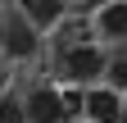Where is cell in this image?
<instances>
[{
	"mask_svg": "<svg viewBox=\"0 0 127 123\" xmlns=\"http://www.w3.org/2000/svg\"><path fill=\"white\" fill-rule=\"evenodd\" d=\"M104 50L95 41H68L59 50V68H64V78H68L73 87H95L104 78Z\"/></svg>",
	"mask_w": 127,
	"mask_h": 123,
	"instance_id": "obj_1",
	"label": "cell"
},
{
	"mask_svg": "<svg viewBox=\"0 0 127 123\" xmlns=\"http://www.w3.org/2000/svg\"><path fill=\"white\" fill-rule=\"evenodd\" d=\"M18 105H23V119L27 123H73L68 114H64V100H59V91L50 82L27 87L23 96H18Z\"/></svg>",
	"mask_w": 127,
	"mask_h": 123,
	"instance_id": "obj_2",
	"label": "cell"
},
{
	"mask_svg": "<svg viewBox=\"0 0 127 123\" xmlns=\"http://www.w3.org/2000/svg\"><path fill=\"white\" fill-rule=\"evenodd\" d=\"M36 50H41V32L23 18V14H9L5 32H0V59H32Z\"/></svg>",
	"mask_w": 127,
	"mask_h": 123,
	"instance_id": "obj_3",
	"label": "cell"
},
{
	"mask_svg": "<svg viewBox=\"0 0 127 123\" xmlns=\"http://www.w3.org/2000/svg\"><path fill=\"white\" fill-rule=\"evenodd\" d=\"M118 114H123V96L118 91H109L104 82L82 87V114L77 119H86V123H118Z\"/></svg>",
	"mask_w": 127,
	"mask_h": 123,
	"instance_id": "obj_4",
	"label": "cell"
},
{
	"mask_svg": "<svg viewBox=\"0 0 127 123\" xmlns=\"http://www.w3.org/2000/svg\"><path fill=\"white\" fill-rule=\"evenodd\" d=\"M95 32L114 46H127V0H104L100 9H95Z\"/></svg>",
	"mask_w": 127,
	"mask_h": 123,
	"instance_id": "obj_5",
	"label": "cell"
},
{
	"mask_svg": "<svg viewBox=\"0 0 127 123\" xmlns=\"http://www.w3.org/2000/svg\"><path fill=\"white\" fill-rule=\"evenodd\" d=\"M18 9L36 32L41 27H59V18H64V0H18Z\"/></svg>",
	"mask_w": 127,
	"mask_h": 123,
	"instance_id": "obj_6",
	"label": "cell"
},
{
	"mask_svg": "<svg viewBox=\"0 0 127 123\" xmlns=\"http://www.w3.org/2000/svg\"><path fill=\"white\" fill-rule=\"evenodd\" d=\"M109 91H118V96H127V55H109L104 59V78H100Z\"/></svg>",
	"mask_w": 127,
	"mask_h": 123,
	"instance_id": "obj_7",
	"label": "cell"
},
{
	"mask_svg": "<svg viewBox=\"0 0 127 123\" xmlns=\"http://www.w3.org/2000/svg\"><path fill=\"white\" fill-rule=\"evenodd\" d=\"M59 91V100H64V114H68V119H77V114H82V87H55Z\"/></svg>",
	"mask_w": 127,
	"mask_h": 123,
	"instance_id": "obj_8",
	"label": "cell"
},
{
	"mask_svg": "<svg viewBox=\"0 0 127 123\" xmlns=\"http://www.w3.org/2000/svg\"><path fill=\"white\" fill-rule=\"evenodd\" d=\"M0 123H27V119H23L18 96H0Z\"/></svg>",
	"mask_w": 127,
	"mask_h": 123,
	"instance_id": "obj_9",
	"label": "cell"
},
{
	"mask_svg": "<svg viewBox=\"0 0 127 123\" xmlns=\"http://www.w3.org/2000/svg\"><path fill=\"white\" fill-rule=\"evenodd\" d=\"M118 123H127V96H123V114H118Z\"/></svg>",
	"mask_w": 127,
	"mask_h": 123,
	"instance_id": "obj_10",
	"label": "cell"
},
{
	"mask_svg": "<svg viewBox=\"0 0 127 123\" xmlns=\"http://www.w3.org/2000/svg\"><path fill=\"white\" fill-rule=\"evenodd\" d=\"M5 73H9V68H5V59H0V87H5Z\"/></svg>",
	"mask_w": 127,
	"mask_h": 123,
	"instance_id": "obj_11",
	"label": "cell"
},
{
	"mask_svg": "<svg viewBox=\"0 0 127 123\" xmlns=\"http://www.w3.org/2000/svg\"><path fill=\"white\" fill-rule=\"evenodd\" d=\"M0 32H5V14H0Z\"/></svg>",
	"mask_w": 127,
	"mask_h": 123,
	"instance_id": "obj_12",
	"label": "cell"
}]
</instances>
